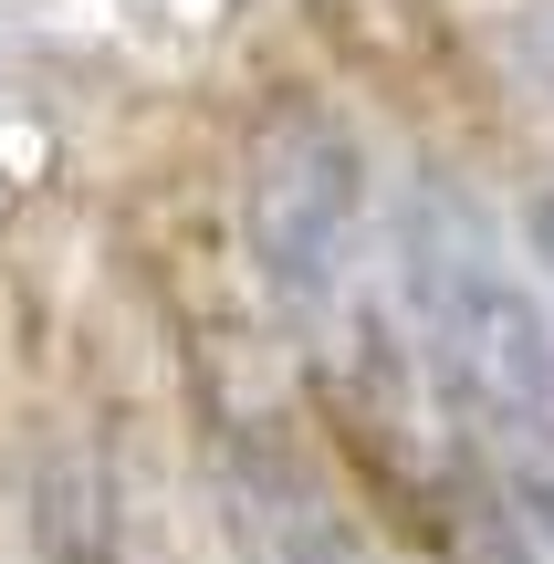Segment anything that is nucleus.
Here are the masks:
<instances>
[{
	"label": "nucleus",
	"mask_w": 554,
	"mask_h": 564,
	"mask_svg": "<svg viewBox=\"0 0 554 564\" xmlns=\"http://www.w3.org/2000/svg\"><path fill=\"white\" fill-rule=\"evenodd\" d=\"M251 241H262L272 282H283L304 314L356 293V262H367V209H356V147L346 126L304 116L293 105L283 126L251 158Z\"/></svg>",
	"instance_id": "2"
},
{
	"label": "nucleus",
	"mask_w": 554,
	"mask_h": 564,
	"mask_svg": "<svg viewBox=\"0 0 554 564\" xmlns=\"http://www.w3.org/2000/svg\"><path fill=\"white\" fill-rule=\"evenodd\" d=\"M220 502H230L241 564H367L346 502L314 481V460H293V449H272V440H251V449L230 440L220 449Z\"/></svg>",
	"instance_id": "3"
},
{
	"label": "nucleus",
	"mask_w": 554,
	"mask_h": 564,
	"mask_svg": "<svg viewBox=\"0 0 554 564\" xmlns=\"http://www.w3.org/2000/svg\"><path fill=\"white\" fill-rule=\"evenodd\" d=\"M32 564H126L116 491H105V460H95V449H53L42 502H32Z\"/></svg>",
	"instance_id": "4"
},
{
	"label": "nucleus",
	"mask_w": 554,
	"mask_h": 564,
	"mask_svg": "<svg viewBox=\"0 0 554 564\" xmlns=\"http://www.w3.org/2000/svg\"><path fill=\"white\" fill-rule=\"evenodd\" d=\"M409 303L430 335V377L460 408L471 449L513 512L554 544V314L492 262L481 220L460 199H419L409 220Z\"/></svg>",
	"instance_id": "1"
},
{
	"label": "nucleus",
	"mask_w": 554,
	"mask_h": 564,
	"mask_svg": "<svg viewBox=\"0 0 554 564\" xmlns=\"http://www.w3.org/2000/svg\"><path fill=\"white\" fill-rule=\"evenodd\" d=\"M534 251H544V272H554V199L534 209Z\"/></svg>",
	"instance_id": "5"
}]
</instances>
